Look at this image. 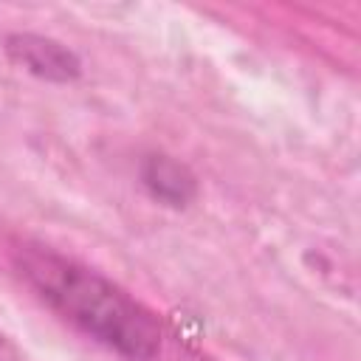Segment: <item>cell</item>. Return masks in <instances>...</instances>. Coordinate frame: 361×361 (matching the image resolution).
I'll return each instance as SVG.
<instances>
[{"label": "cell", "instance_id": "obj_3", "mask_svg": "<svg viewBox=\"0 0 361 361\" xmlns=\"http://www.w3.org/2000/svg\"><path fill=\"white\" fill-rule=\"evenodd\" d=\"M141 183L152 200L169 209H186L197 195L195 172L172 155L155 152L141 161Z\"/></svg>", "mask_w": 361, "mask_h": 361}, {"label": "cell", "instance_id": "obj_1", "mask_svg": "<svg viewBox=\"0 0 361 361\" xmlns=\"http://www.w3.org/2000/svg\"><path fill=\"white\" fill-rule=\"evenodd\" d=\"M14 271L54 313L118 355L149 361L161 350L152 313L93 268L48 245L23 243L14 248Z\"/></svg>", "mask_w": 361, "mask_h": 361}, {"label": "cell", "instance_id": "obj_2", "mask_svg": "<svg viewBox=\"0 0 361 361\" xmlns=\"http://www.w3.org/2000/svg\"><path fill=\"white\" fill-rule=\"evenodd\" d=\"M6 56L20 65L23 71H28L31 76L37 79H45V82H73L79 73H82V62L79 56L62 45L59 39L54 37H42V34H31V31H17V34H8L6 42Z\"/></svg>", "mask_w": 361, "mask_h": 361}]
</instances>
